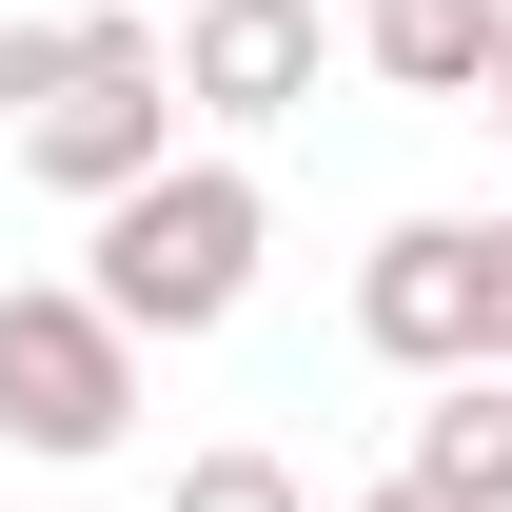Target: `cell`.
<instances>
[{"instance_id": "cell-2", "label": "cell", "mask_w": 512, "mask_h": 512, "mask_svg": "<svg viewBox=\"0 0 512 512\" xmlns=\"http://www.w3.org/2000/svg\"><path fill=\"white\" fill-rule=\"evenodd\" d=\"M0 434L40 453V473H99L138 434V335L79 276H0Z\"/></svg>"}, {"instance_id": "cell-4", "label": "cell", "mask_w": 512, "mask_h": 512, "mask_svg": "<svg viewBox=\"0 0 512 512\" xmlns=\"http://www.w3.org/2000/svg\"><path fill=\"white\" fill-rule=\"evenodd\" d=\"M355 335L394 375H473V217H375L355 256Z\"/></svg>"}, {"instance_id": "cell-3", "label": "cell", "mask_w": 512, "mask_h": 512, "mask_svg": "<svg viewBox=\"0 0 512 512\" xmlns=\"http://www.w3.org/2000/svg\"><path fill=\"white\" fill-rule=\"evenodd\" d=\"M316 40H335V0H178V20H158V79H178V119L276 138L316 99Z\"/></svg>"}, {"instance_id": "cell-7", "label": "cell", "mask_w": 512, "mask_h": 512, "mask_svg": "<svg viewBox=\"0 0 512 512\" xmlns=\"http://www.w3.org/2000/svg\"><path fill=\"white\" fill-rule=\"evenodd\" d=\"M493 40H512V0H355V60L394 99H493Z\"/></svg>"}, {"instance_id": "cell-1", "label": "cell", "mask_w": 512, "mask_h": 512, "mask_svg": "<svg viewBox=\"0 0 512 512\" xmlns=\"http://www.w3.org/2000/svg\"><path fill=\"white\" fill-rule=\"evenodd\" d=\"M256 256H276L256 158H197V138H178V158L99 217V276H79V296H99L138 355H178V335H237V316H256Z\"/></svg>"}, {"instance_id": "cell-9", "label": "cell", "mask_w": 512, "mask_h": 512, "mask_svg": "<svg viewBox=\"0 0 512 512\" xmlns=\"http://www.w3.org/2000/svg\"><path fill=\"white\" fill-rule=\"evenodd\" d=\"M158 512H316V493H296V453L217 434V453H178V493H158Z\"/></svg>"}, {"instance_id": "cell-14", "label": "cell", "mask_w": 512, "mask_h": 512, "mask_svg": "<svg viewBox=\"0 0 512 512\" xmlns=\"http://www.w3.org/2000/svg\"><path fill=\"white\" fill-rule=\"evenodd\" d=\"M158 20H178V0H158Z\"/></svg>"}, {"instance_id": "cell-5", "label": "cell", "mask_w": 512, "mask_h": 512, "mask_svg": "<svg viewBox=\"0 0 512 512\" xmlns=\"http://www.w3.org/2000/svg\"><path fill=\"white\" fill-rule=\"evenodd\" d=\"M20 158H40V197H79V217H119L158 158H178V79L138 60V79H79L60 119H20Z\"/></svg>"}, {"instance_id": "cell-10", "label": "cell", "mask_w": 512, "mask_h": 512, "mask_svg": "<svg viewBox=\"0 0 512 512\" xmlns=\"http://www.w3.org/2000/svg\"><path fill=\"white\" fill-rule=\"evenodd\" d=\"M473 375H512V197L473 217Z\"/></svg>"}, {"instance_id": "cell-6", "label": "cell", "mask_w": 512, "mask_h": 512, "mask_svg": "<svg viewBox=\"0 0 512 512\" xmlns=\"http://www.w3.org/2000/svg\"><path fill=\"white\" fill-rule=\"evenodd\" d=\"M138 60H158V20H138V0H60V20L20 0V20H0V119H60L79 79H138Z\"/></svg>"}, {"instance_id": "cell-13", "label": "cell", "mask_w": 512, "mask_h": 512, "mask_svg": "<svg viewBox=\"0 0 512 512\" xmlns=\"http://www.w3.org/2000/svg\"><path fill=\"white\" fill-rule=\"evenodd\" d=\"M0 20H20V0H0Z\"/></svg>"}, {"instance_id": "cell-8", "label": "cell", "mask_w": 512, "mask_h": 512, "mask_svg": "<svg viewBox=\"0 0 512 512\" xmlns=\"http://www.w3.org/2000/svg\"><path fill=\"white\" fill-rule=\"evenodd\" d=\"M434 512H512V375H434V414H414V453H394Z\"/></svg>"}, {"instance_id": "cell-12", "label": "cell", "mask_w": 512, "mask_h": 512, "mask_svg": "<svg viewBox=\"0 0 512 512\" xmlns=\"http://www.w3.org/2000/svg\"><path fill=\"white\" fill-rule=\"evenodd\" d=\"M493 138H512V40H493Z\"/></svg>"}, {"instance_id": "cell-11", "label": "cell", "mask_w": 512, "mask_h": 512, "mask_svg": "<svg viewBox=\"0 0 512 512\" xmlns=\"http://www.w3.org/2000/svg\"><path fill=\"white\" fill-rule=\"evenodd\" d=\"M335 512H434V493H414V473H375V493H335Z\"/></svg>"}]
</instances>
